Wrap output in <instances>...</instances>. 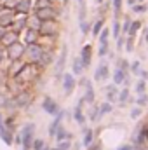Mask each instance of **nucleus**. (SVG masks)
<instances>
[{"mask_svg":"<svg viewBox=\"0 0 148 150\" xmlns=\"http://www.w3.org/2000/svg\"><path fill=\"white\" fill-rule=\"evenodd\" d=\"M38 74H40V68H38L35 63H25V67L19 70V74L16 75V77H12V79H16L18 82H21L26 87L30 82H33L37 79Z\"/></svg>","mask_w":148,"mask_h":150,"instance_id":"obj_1","label":"nucleus"},{"mask_svg":"<svg viewBox=\"0 0 148 150\" xmlns=\"http://www.w3.org/2000/svg\"><path fill=\"white\" fill-rule=\"evenodd\" d=\"M44 49H45V47H44L40 42L25 45V54H23L25 61H26V63H37L38 59H40V56H42V52H44Z\"/></svg>","mask_w":148,"mask_h":150,"instance_id":"obj_2","label":"nucleus"},{"mask_svg":"<svg viewBox=\"0 0 148 150\" xmlns=\"http://www.w3.org/2000/svg\"><path fill=\"white\" fill-rule=\"evenodd\" d=\"M59 33V25L58 19H49V21H42L40 28H38V35L40 37H51L56 38V35Z\"/></svg>","mask_w":148,"mask_h":150,"instance_id":"obj_3","label":"nucleus"},{"mask_svg":"<svg viewBox=\"0 0 148 150\" xmlns=\"http://www.w3.org/2000/svg\"><path fill=\"white\" fill-rule=\"evenodd\" d=\"M32 100H33V94H32V91H28V89H23V91H19L18 94H14L12 96V105H14V108H26L30 103H32Z\"/></svg>","mask_w":148,"mask_h":150,"instance_id":"obj_4","label":"nucleus"},{"mask_svg":"<svg viewBox=\"0 0 148 150\" xmlns=\"http://www.w3.org/2000/svg\"><path fill=\"white\" fill-rule=\"evenodd\" d=\"M33 133H35V124H25L19 134V142L23 145V150L32 149V142H33Z\"/></svg>","mask_w":148,"mask_h":150,"instance_id":"obj_5","label":"nucleus"},{"mask_svg":"<svg viewBox=\"0 0 148 150\" xmlns=\"http://www.w3.org/2000/svg\"><path fill=\"white\" fill-rule=\"evenodd\" d=\"M23 54H25V44H23V42H19V40L5 47V56H7V59H9V61L23 59Z\"/></svg>","mask_w":148,"mask_h":150,"instance_id":"obj_6","label":"nucleus"},{"mask_svg":"<svg viewBox=\"0 0 148 150\" xmlns=\"http://www.w3.org/2000/svg\"><path fill=\"white\" fill-rule=\"evenodd\" d=\"M33 14L37 16L40 21H49V19H58L59 11L56 5H49V7H42V9H35Z\"/></svg>","mask_w":148,"mask_h":150,"instance_id":"obj_7","label":"nucleus"},{"mask_svg":"<svg viewBox=\"0 0 148 150\" xmlns=\"http://www.w3.org/2000/svg\"><path fill=\"white\" fill-rule=\"evenodd\" d=\"M14 16H16L14 9L2 7V11H0V28H11V25L14 21Z\"/></svg>","mask_w":148,"mask_h":150,"instance_id":"obj_8","label":"nucleus"},{"mask_svg":"<svg viewBox=\"0 0 148 150\" xmlns=\"http://www.w3.org/2000/svg\"><path fill=\"white\" fill-rule=\"evenodd\" d=\"M18 40H19V33L14 32V30H11V28H7V30L4 32V35L0 37V44H2L4 47H7V45L14 44V42H18Z\"/></svg>","mask_w":148,"mask_h":150,"instance_id":"obj_9","label":"nucleus"},{"mask_svg":"<svg viewBox=\"0 0 148 150\" xmlns=\"http://www.w3.org/2000/svg\"><path fill=\"white\" fill-rule=\"evenodd\" d=\"M21 33H23V44H25V45H28V44H35V42L40 40V35H38L37 30H32V28H28V26H26Z\"/></svg>","mask_w":148,"mask_h":150,"instance_id":"obj_10","label":"nucleus"},{"mask_svg":"<svg viewBox=\"0 0 148 150\" xmlns=\"http://www.w3.org/2000/svg\"><path fill=\"white\" fill-rule=\"evenodd\" d=\"M33 9V0H16L14 11L16 12H23V14H30Z\"/></svg>","mask_w":148,"mask_h":150,"instance_id":"obj_11","label":"nucleus"},{"mask_svg":"<svg viewBox=\"0 0 148 150\" xmlns=\"http://www.w3.org/2000/svg\"><path fill=\"white\" fill-rule=\"evenodd\" d=\"M42 108L49 113V115H56V113L59 112L58 103H56L52 98H49V96H47V98H44V101H42Z\"/></svg>","mask_w":148,"mask_h":150,"instance_id":"obj_12","label":"nucleus"},{"mask_svg":"<svg viewBox=\"0 0 148 150\" xmlns=\"http://www.w3.org/2000/svg\"><path fill=\"white\" fill-rule=\"evenodd\" d=\"M0 138H2V142L4 143H7V145H12V133L5 127V124H4V117H2V112H0Z\"/></svg>","mask_w":148,"mask_h":150,"instance_id":"obj_13","label":"nucleus"},{"mask_svg":"<svg viewBox=\"0 0 148 150\" xmlns=\"http://www.w3.org/2000/svg\"><path fill=\"white\" fill-rule=\"evenodd\" d=\"M108 35H110L108 30H101L98 35L99 37V56H105L108 51Z\"/></svg>","mask_w":148,"mask_h":150,"instance_id":"obj_14","label":"nucleus"},{"mask_svg":"<svg viewBox=\"0 0 148 150\" xmlns=\"http://www.w3.org/2000/svg\"><path fill=\"white\" fill-rule=\"evenodd\" d=\"M25 63H26V61H23V59H16V61H11V63H9V67H7V74H9V79H12V77H16V75L19 74V70L25 67Z\"/></svg>","mask_w":148,"mask_h":150,"instance_id":"obj_15","label":"nucleus"},{"mask_svg":"<svg viewBox=\"0 0 148 150\" xmlns=\"http://www.w3.org/2000/svg\"><path fill=\"white\" fill-rule=\"evenodd\" d=\"M63 89H65V94H70L75 89V79L72 74H65L63 75Z\"/></svg>","mask_w":148,"mask_h":150,"instance_id":"obj_16","label":"nucleus"},{"mask_svg":"<svg viewBox=\"0 0 148 150\" xmlns=\"http://www.w3.org/2000/svg\"><path fill=\"white\" fill-rule=\"evenodd\" d=\"M51 61H52V52H51L49 49H44V52H42L40 59H38L37 63H35V65H37L38 68L42 70V68H45V67H47V65H49Z\"/></svg>","mask_w":148,"mask_h":150,"instance_id":"obj_17","label":"nucleus"},{"mask_svg":"<svg viewBox=\"0 0 148 150\" xmlns=\"http://www.w3.org/2000/svg\"><path fill=\"white\" fill-rule=\"evenodd\" d=\"M91 45H84V49H82V54H80V61H82V67L84 68H87L89 65H91Z\"/></svg>","mask_w":148,"mask_h":150,"instance_id":"obj_18","label":"nucleus"},{"mask_svg":"<svg viewBox=\"0 0 148 150\" xmlns=\"http://www.w3.org/2000/svg\"><path fill=\"white\" fill-rule=\"evenodd\" d=\"M63 115H65V112H61V110L56 113V119H54V120H52V124L49 126V134H51V136H54V134H56V131H58V127H59V122H61Z\"/></svg>","mask_w":148,"mask_h":150,"instance_id":"obj_19","label":"nucleus"},{"mask_svg":"<svg viewBox=\"0 0 148 150\" xmlns=\"http://www.w3.org/2000/svg\"><path fill=\"white\" fill-rule=\"evenodd\" d=\"M106 77H108V65H106V63H101V65L98 67L96 74H94V79H96V80H105Z\"/></svg>","mask_w":148,"mask_h":150,"instance_id":"obj_20","label":"nucleus"},{"mask_svg":"<svg viewBox=\"0 0 148 150\" xmlns=\"http://www.w3.org/2000/svg\"><path fill=\"white\" fill-rule=\"evenodd\" d=\"M82 84H85V87H87V89H85V96H84L82 100L87 101V103H92V101H94V89H92V86H91L87 80H82Z\"/></svg>","mask_w":148,"mask_h":150,"instance_id":"obj_21","label":"nucleus"},{"mask_svg":"<svg viewBox=\"0 0 148 150\" xmlns=\"http://www.w3.org/2000/svg\"><path fill=\"white\" fill-rule=\"evenodd\" d=\"M65 63H66V47H63L61 56H59V59H58V65H56V75H61L63 68H65Z\"/></svg>","mask_w":148,"mask_h":150,"instance_id":"obj_22","label":"nucleus"},{"mask_svg":"<svg viewBox=\"0 0 148 150\" xmlns=\"http://www.w3.org/2000/svg\"><path fill=\"white\" fill-rule=\"evenodd\" d=\"M40 25H42V21L38 19L37 16H35V14L28 16V19H26V26H28V28H32V30H37V32H38Z\"/></svg>","mask_w":148,"mask_h":150,"instance_id":"obj_23","label":"nucleus"},{"mask_svg":"<svg viewBox=\"0 0 148 150\" xmlns=\"http://www.w3.org/2000/svg\"><path fill=\"white\" fill-rule=\"evenodd\" d=\"M82 103H84V100H80L78 101V105L75 107V120L78 122V124H84V113H82Z\"/></svg>","mask_w":148,"mask_h":150,"instance_id":"obj_24","label":"nucleus"},{"mask_svg":"<svg viewBox=\"0 0 148 150\" xmlns=\"http://www.w3.org/2000/svg\"><path fill=\"white\" fill-rule=\"evenodd\" d=\"M56 140L58 142H63V140H70V133L66 131V129H63V127H58V131H56Z\"/></svg>","mask_w":148,"mask_h":150,"instance_id":"obj_25","label":"nucleus"},{"mask_svg":"<svg viewBox=\"0 0 148 150\" xmlns=\"http://www.w3.org/2000/svg\"><path fill=\"white\" fill-rule=\"evenodd\" d=\"M56 0H35L33 2V11L35 9H42V7H49V5H54Z\"/></svg>","mask_w":148,"mask_h":150,"instance_id":"obj_26","label":"nucleus"},{"mask_svg":"<svg viewBox=\"0 0 148 150\" xmlns=\"http://www.w3.org/2000/svg\"><path fill=\"white\" fill-rule=\"evenodd\" d=\"M113 80H115V84H122L125 80V72L122 68H117L115 74H113Z\"/></svg>","mask_w":148,"mask_h":150,"instance_id":"obj_27","label":"nucleus"},{"mask_svg":"<svg viewBox=\"0 0 148 150\" xmlns=\"http://www.w3.org/2000/svg\"><path fill=\"white\" fill-rule=\"evenodd\" d=\"M101 30H103V19H99V21H96V23H94V26H92V35H94V37H98Z\"/></svg>","mask_w":148,"mask_h":150,"instance_id":"obj_28","label":"nucleus"},{"mask_svg":"<svg viewBox=\"0 0 148 150\" xmlns=\"http://www.w3.org/2000/svg\"><path fill=\"white\" fill-rule=\"evenodd\" d=\"M82 70H84V67H82V61H80V58H77L73 61V74H82Z\"/></svg>","mask_w":148,"mask_h":150,"instance_id":"obj_29","label":"nucleus"},{"mask_svg":"<svg viewBox=\"0 0 148 150\" xmlns=\"http://www.w3.org/2000/svg\"><path fill=\"white\" fill-rule=\"evenodd\" d=\"M138 28H140V21H132V23H131V28H129V32H127V33H129V37L134 38V33H136V30H138Z\"/></svg>","mask_w":148,"mask_h":150,"instance_id":"obj_30","label":"nucleus"},{"mask_svg":"<svg viewBox=\"0 0 148 150\" xmlns=\"http://www.w3.org/2000/svg\"><path fill=\"white\" fill-rule=\"evenodd\" d=\"M44 147H45L44 140H33V142H32V149L33 150H42Z\"/></svg>","mask_w":148,"mask_h":150,"instance_id":"obj_31","label":"nucleus"},{"mask_svg":"<svg viewBox=\"0 0 148 150\" xmlns=\"http://www.w3.org/2000/svg\"><path fill=\"white\" fill-rule=\"evenodd\" d=\"M91 142H92V131H91V129H87V131H85V136H84V145H85V147H89V145H91Z\"/></svg>","mask_w":148,"mask_h":150,"instance_id":"obj_32","label":"nucleus"},{"mask_svg":"<svg viewBox=\"0 0 148 150\" xmlns=\"http://www.w3.org/2000/svg\"><path fill=\"white\" fill-rule=\"evenodd\" d=\"M111 2H113V12H115V18H117L120 9H122V0H111Z\"/></svg>","mask_w":148,"mask_h":150,"instance_id":"obj_33","label":"nucleus"},{"mask_svg":"<svg viewBox=\"0 0 148 150\" xmlns=\"http://www.w3.org/2000/svg\"><path fill=\"white\" fill-rule=\"evenodd\" d=\"M111 110V105L110 103H105V105H101V108H99V112H98V119L103 115V113H108Z\"/></svg>","mask_w":148,"mask_h":150,"instance_id":"obj_34","label":"nucleus"},{"mask_svg":"<svg viewBox=\"0 0 148 150\" xmlns=\"http://www.w3.org/2000/svg\"><path fill=\"white\" fill-rule=\"evenodd\" d=\"M70 145H72V143H70V140H63V142H59V145H58L56 149H58V150H68V149H70Z\"/></svg>","mask_w":148,"mask_h":150,"instance_id":"obj_35","label":"nucleus"},{"mask_svg":"<svg viewBox=\"0 0 148 150\" xmlns=\"http://www.w3.org/2000/svg\"><path fill=\"white\" fill-rule=\"evenodd\" d=\"M136 91H138L140 94H145V80L138 82V86H136Z\"/></svg>","mask_w":148,"mask_h":150,"instance_id":"obj_36","label":"nucleus"},{"mask_svg":"<svg viewBox=\"0 0 148 150\" xmlns=\"http://www.w3.org/2000/svg\"><path fill=\"white\" fill-rule=\"evenodd\" d=\"M131 23H132V21H131L129 18H125V23H124V28H122V30H124V35H125V33L129 32V28H131Z\"/></svg>","mask_w":148,"mask_h":150,"instance_id":"obj_37","label":"nucleus"},{"mask_svg":"<svg viewBox=\"0 0 148 150\" xmlns=\"http://www.w3.org/2000/svg\"><path fill=\"white\" fill-rule=\"evenodd\" d=\"M115 94H117V89H115V87H108V93H106L108 100H113V98H115Z\"/></svg>","mask_w":148,"mask_h":150,"instance_id":"obj_38","label":"nucleus"},{"mask_svg":"<svg viewBox=\"0 0 148 150\" xmlns=\"http://www.w3.org/2000/svg\"><path fill=\"white\" fill-rule=\"evenodd\" d=\"M80 30H82V33H87V32H89V25H87L84 19L80 21Z\"/></svg>","mask_w":148,"mask_h":150,"instance_id":"obj_39","label":"nucleus"},{"mask_svg":"<svg viewBox=\"0 0 148 150\" xmlns=\"http://www.w3.org/2000/svg\"><path fill=\"white\" fill-rule=\"evenodd\" d=\"M118 30H120L118 21H115V23H113V37H115V38H118Z\"/></svg>","mask_w":148,"mask_h":150,"instance_id":"obj_40","label":"nucleus"},{"mask_svg":"<svg viewBox=\"0 0 148 150\" xmlns=\"http://www.w3.org/2000/svg\"><path fill=\"white\" fill-rule=\"evenodd\" d=\"M127 98H129V91H127V89H124V91H122V94H120V103H124Z\"/></svg>","mask_w":148,"mask_h":150,"instance_id":"obj_41","label":"nucleus"},{"mask_svg":"<svg viewBox=\"0 0 148 150\" xmlns=\"http://www.w3.org/2000/svg\"><path fill=\"white\" fill-rule=\"evenodd\" d=\"M5 58H7V56H5V47L0 44V65H2V61H4Z\"/></svg>","mask_w":148,"mask_h":150,"instance_id":"obj_42","label":"nucleus"},{"mask_svg":"<svg viewBox=\"0 0 148 150\" xmlns=\"http://www.w3.org/2000/svg\"><path fill=\"white\" fill-rule=\"evenodd\" d=\"M132 11H134V12H145V11H147V7H145V5H134V7H132Z\"/></svg>","mask_w":148,"mask_h":150,"instance_id":"obj_43","label":"nucleus"},{"mask_svg":"<svg viewBox=\"0 0 148 150\" xmlns=\"http://www.w3.org/2000/svg\"><path fill=\"white\" fill-rule=\"evenodd\" d=\"M138 103H140V105H145V103H147V96H145V94H141V98L138 100Z\"/></svg>","mask_w":148,"mask_h":150,"instance_id":"obj_44","label":"nucleus"},{"mask_svg":"<svg viewBox=\"0 0 148 150\" xmlns=\"http://www.w3.org/2000/svg\"><path fill=\"white\" fill-rule=\"evenodd\" d=\"M132 70H134V72H140V63H138V61L132 65Z\"/></svg>","mask_w":148,"mask_h":150,"instance_id":"obj_45","label":"nucleus"},{"mask_svg":"<svg viewBox=\"0 0 148 150\" xmlns=\"http://www.w3.org/2000/svg\"><path fill=\"white\" fill-rule=\"evenodd\" d=\"M120 150H132L131 147H124V149H120Z\"/></svg>","mask_w":148,"mask_h":150,"instance_id":"obj_46","label":"nucleus"},{"mask_svg":"<svg viewBox=\"0 0 148 150\" xmlns=\"http://www.w3.org/2000/svg\"><path fill=\"white\" fill-rule=\"evenodd\" d=\"M61 2H63V4H65V5H66V4H68V2H70V0H61Z\"/></svg>","mask_w":148,"mask_h":150,"instance_id":"obj_47","label":"nucleus"},{"mask_svg":"<svg viewBox=\"0 0 148 150\" xmlns=\"http://www.w3.org/2000/svg\"><path fill=\"white\" fill-rule=\"evenodd\" d=\"M5 2H7V0H0V4H2V5H4V4H5Z\"/></svg>","mask_w":148,"mask_h":150,"instance_id":"obj_48","label":"nucleus"},{"mask_svg":"<svg viewBox=\"0 0 148 150\" xmlns=\"http://www.w3.org/2000/svg\"><path fill=\"white\" fill-rule=\"evenodd\" d=\"M42 150H51V149H49V147H44V149H42Z\"/></svg>","mask_w":148,"mask_h":150,"instance_id":"obj_49","label":"nucleus"},{"mask_svg":"<svg viewBox=\"0 0 148 150\" xmlns=\"http://www.w3.org/2000/svg\"><path fill=\"white\" fill-rule=\"evenodd\" d=\"M147 42H148V28H147Z\"/></svg>","mask_w":148,"mask_h":150,"instance_id":"obj_50","label":"nucleus"},{"mask_svg":"<svg viewBox=\"0 0 148 150\" xmlns=\"http://www.w3.org/2000/svg\"><path fill=\"white\" fill-rule=\"evenodd\" d=\"M96 2H98V4H101V2H103V0H96Z\"/></svg>","mask_w":148,"mask_h":150,"instance_id":"obj_51","label":"nucleus"},{"mask_svg":"<svg viewBox=\"0 0 148 150\" xmlns=\"http://www.w3.org/2000/svg\"><path fill=\"white\" fill-rule=\"evenodd\" d=\"M77 2H78V4H82V2H84V0H77Z\"/></svg>","mask_w":148,"mask_h":150,"instance_id":"obj_52","label":"nucleus"},{"mask_svg":"<svg viewBox=\"0 0 148 150\" xmlns=\"http://www.w3.org/2000/svg\"><path fill=\"white\" fill-rule=\"evenodd\" d=\"M2 7H4V5H2V4H0V11H2Z\"/></svg>","mask_w":148,"mask_h":150,"instance_id":"obj_53","label":"nucleus"},{"mask_svg":"<svg viewBox=\"0 0 148 150\" xmlns=\"http://www.w3.org/2000/svg\"><path fill=\"white\" fill-rule=\"evenodd\" d=\"M33 2H35V0H33Z\"/></svg>","mask_w":148,"mask_h":150,"instance_id":"obj_54","label":"nucleus"}]
</instances>
